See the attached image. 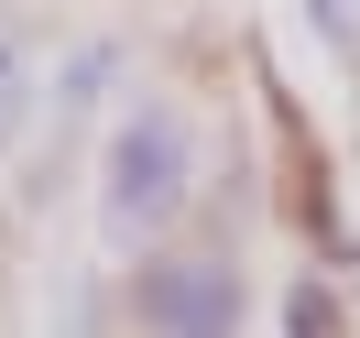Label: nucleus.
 Masks as SVG:
<instances>
[{"label":"nucleus","mask_w":360,"mask_h":338,"mask_svg":"<svg viewBox=\"0 0 360 338\" xmlns=\"http://www.w3.org/2000/svg\"><path fill=\"white\" fill-rule=\"evenodd\" d=\"M186 197H197V120H186V98L142 88L98 142V229L120 251H142L186 219Z\"/></svg>","instance_id":"obj_1"},{"label":"nucleus","mask_w":360,"mask_h":338,"mask_svg":"<svg viewBox=\"0 0 360 338\" xmlns=\"http://www.w3.org/2000/svg\"><path fill=\"white\" fill-rule=\"evenodd\" d=\"M120 316L153 338H229L251 294H240V262H219V251H142L120 284Z\"/></svg>","instance_id":"obj_2"},{"label":"nucleus","mask_w":360,"mask_h":338,"mask_svg":"<svg viewBox=\"0 0 360 338\" xmlns=\"http://www.w3.org/2000/svg\"><path fill=\"white\" fill-rule=\"evenodd\" d=\"M110 77H120V55H110V44H77V55H66V77H55V88H44V110H55V131H77V120L98 110V88H110Z\"/></svg>","instance_id":"obj_3"},{"label":"nucleus","mask_w":360,"mask_h":338,"mask_svg":"<svg viewBox=\"0 0 360 338\" xmlns=\"http://www.w3.org/2000/svg\"><path fill=\"white\" fill-rule=\"evenodd\" d=\"M273 327H284V338H338V327H349V306H338V284L295 273V284H284V306H273Z\"/></svg>","instance_id":"obj_4"},{"label":"nucleus","mask_w":360,"mask_h":338,"mask_svg":"<svg viewBox=\"0 0 360 338\" xmlns=\"http://www.w3.org/2000/svg\"><path fill=\"white\" fill-rule=\"evenodd\" d=\"M22 131H33V44L0 22V153H11Z\"/></svg>","instance_id":"obj_5"},{"label":"nucleus","mask_w":360,"mask_h":338,"mask_svg":"<svg viewBox=\"0 0 360 338\" xmlns=\"http://www.w3.org/2000/svg\"><path fill=\"white\" fill-rule=\"evenodd\" d=\"M295 11H306V33H316V44H328L338 66L360 77V0H295Z\"/></svg>","instance_id":"obj_6"}]
</instances>
